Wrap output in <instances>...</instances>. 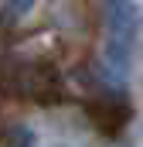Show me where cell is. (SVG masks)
Listing matches in <instances>:
<instances>
[{
  "instance_id": "obj_2",
  "label": "cell",
  "mask_w": 143,
  "mask_h": 147,
  "mask_svg": "<svg viewBox=\"0 0 143 147\" xmlns=\"http://www.w3.org/2000/svg\"><path fill=\"white\" fill-rule=\"evenodd\" d=\"M31 7H34V0H7V7H3V17H24Z\"/></svg>"
},
{
  "instance_id": "obj_1",
  "label": "cell",
  "mask_w": 143,
  "mask_h": 147,
  "mask_svg": "<svg viewBox=\"0 0 143 147\" xmlns=\"http://www.w3.org/2000/svg\"><path fill=\"white\" fill-rule=\"evenodd\" d=\"M106 28H109V62L116 72L130 65V51L140 38L143 14L136 0H106Z\"/></svg>"
}]
</instances>
